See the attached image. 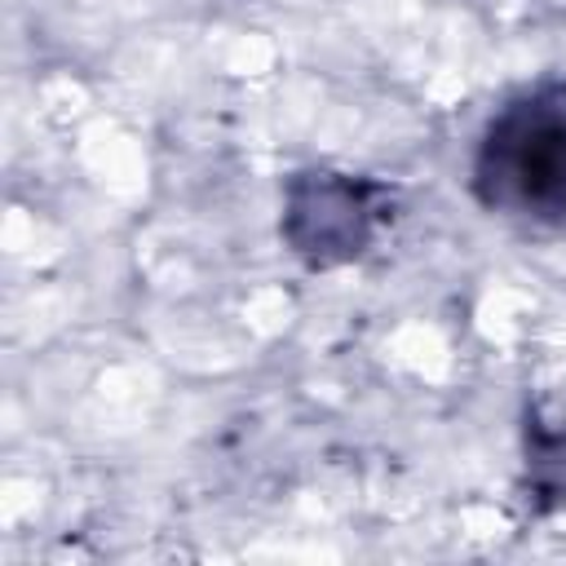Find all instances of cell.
Masks as SVG:
<instances>
[{
	"instance_id": "3",
	"label": "cell",
	"mask_w": 566,
	"mask_h": 566,
	"mask_svg": "<svg viewBox=\"0 0 566 566\" xmlns=\"http://www.w3.org/2000/svg\"><path fill=\"white\" fill-rule=\"evenodd\" d=\"M526 451V500L535 509H553L566 500V402L539 398L526 407L522 424Z\"/></svg>"
},
{
	"instance_id": "2",
	"label": "cell",
	"mask_w": 566,
	"mask_h": 566,
	"mask_svg": "<svg viewBox=\"0 0 566 566\" xmlns=\"http://www.w3.org/2000/svg\"><path fill=\"white\" fill-rule=\"evenodd\" d=\"M389 208H394L389 186L354 172L310 168L296 172L283 190L279 234L310 270H332L358 261L371 248L376 230L394 217Z\"/></svg>"
},
{
	"instance_id": "1",
	"label": "cell",
	"mask_w": 566,
	"mask_h": 566,
	"mask_svg": "<svg viewBox=\"0 0 566 566\" xmlns=\"http://www.w3.org/2000/svg\"><path fill=\"white\" fill-rule=\"evenodd\" d=\"M473 195L500 217L566 221V80L522 88L486 119L473 155Z\"/></svg>"
}]
</instances>
